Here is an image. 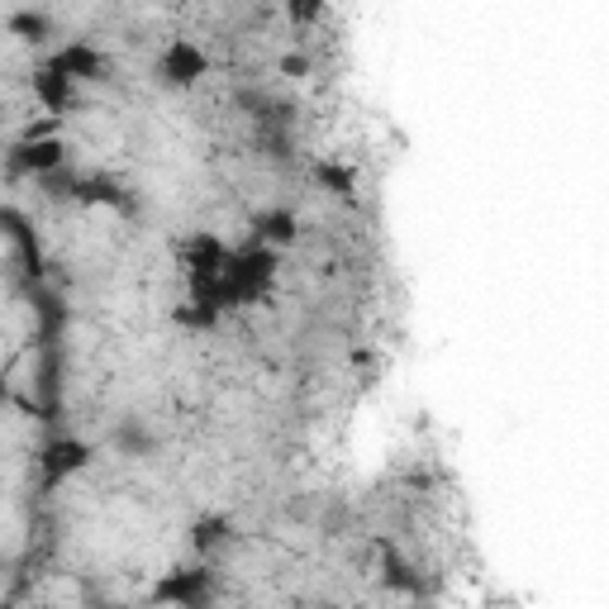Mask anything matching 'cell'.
I'll return each mask as SVG.
<instances>
[{
  "label": "cell",
  "mask_w": 609,
  "mask_h": 609,
  "mask_svg": "<svg viewBox=\"0 0 609 609\" xmlns=\"http://www.w3.org/2000/svg\"><path fill=\"white\" fill-rule=\"evenodd\" d=\"M157 72H163V77L172 81V86H191L195 77H201L205 72V53L195 43H172L167 53H163V62H157Z\"/></svg>",
  "instance_id": "6da1fadb"
},
{
  "label": "cell",
  "mask_w": 609,
  "mask_h": 609,
  "mask_svg": "<svg viewBox=\"0 0 609 609\" xmlns=\"http://www.w3.org/2000/svg\"><path fill=\"white\" fill-rule=\"evenodd\" d=\"M263 239L267 243H291L295 239V219L286 215V210H271V215H263Z\"/></svg>",
  "instance_id": "3957f363"
},
{
  "label": "cell",
  "mask_w": 609,
  "mask_h": 609,
  "mask_svg": "<svg viewBox=\"0 0 609 609\" xmlns=\"http://www.w3.org/2000/svg\"><path fill=\"white\" fill-rule=\"evenodd\" d=\"M81 462H86V447H77V443H62V447L48 453V471H53V477H62V471H72Z\"/></svg>",
  "instance_id": "277c9868"
},
{
  "label": "cell",
  "mask_w": 609,
  "mask_h": 609,
  "mask_svg": "<svg viewBox=\"0 0 609 609\" xmlns=\"http://www.w3.org/2000/svg\"><path fill=\"white\" fill-rule=\"evenodd\" d=\"M15 163L24 172H39V177H48V172H58L67 157H62V143L58 139H29V143H20V157Z\"/></svg>",
  "instance_id": "7a4b0ae2"
}]
</instances>
